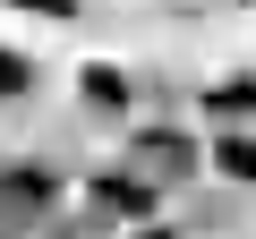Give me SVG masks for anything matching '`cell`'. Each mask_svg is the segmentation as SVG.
Here are the masks:
<instances>
[{
	"instance_id": "6da1fadb",
	"label": "cell",
	"mask_w": 256,
	"mask_h": 239,
	"mask_svg": "<svg viewBox=\"0 0 256 239\" xmlns=\"http://www.w3.org/2000/svg\"><path fill=\"white\" fill-rule=\"evenodd\" d=\"M222 162H230L239 180H256V146H248V137H230V146H222Z\"/></svg>"
}]
</instances>
